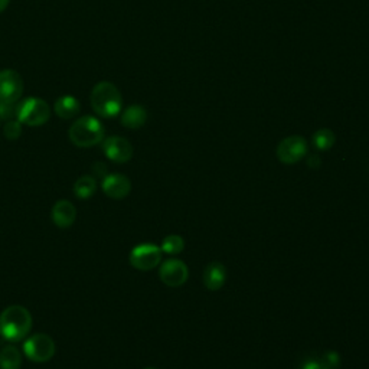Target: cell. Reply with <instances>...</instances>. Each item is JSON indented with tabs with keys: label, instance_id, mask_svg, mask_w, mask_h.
Masks as SVG:
<instances>
[{
	"label": "cell",
	"instance_id": "1",
	"mask_svg": "<svg viewBox=\"0 0 369 369\" xmlns=\"http://www.w3.org/2000/svg\"><path fill=\"white\" fill-rule=\"evenodd\" d=\"M32 329L30 312L19 305L6 307L0 313V336L8 342L23 341Z\"/></svg>",
	"mask_w": 369,
	"mask_h": 369
},
{
	"label": "cell",
	"instance_id": "2",
	"mask_svg": "<svg viewBox=\"0 0 369 369\" xmlns=\"http://www.w3.org/2000/svg\"><path fill=\"white\" fill-rule=\"evenodd\" d=\"M104 127L101 121L93 115L79 117L72 123L68 136L78 147H93L104 140Z\"/></svg>",
	"mask_w": 369,
	"mask_h": 369
},
{
	"label": "cell",
	"instance_id": "3",
	"mask_svg": "<svg viewBox=\"0 0 369 369\" xmlns=\"http://www.w3.org/2000/svg\"><path fill=\"white\" fill-rule=\"evenodd\" d=\"M91 107L104 118L118 115L123 107V98L118 89L107 81L98 83L91 91Z\"/></svg>",
	"mask_w": 369,
	"mask_h": 369
},
{
	"label": "cell",
	"instance_id": "4",
	"mask_svg": "<svg viewBox=\"0 0 369 369\" xmlns=\"http://www.w3.org/2000/svg\"><path fill=\"white\" fill-rule=\"evenodd\" d=\"M16 118L21 121L22 125L30 126V127H38L42 126L50 120L51 117V108L50 106L40 98L36 97H29L23 100L18 108H16Z\"/></svg>",
	"mask_w": 369,
	"mask_h": 369
},
{
	"label": "cell",
	"instance_id": "5",
	"mask_svg": "<svg viewBox=\"0 0 369 369\" xmlns=\"http://www.w3.org/2000/svg\"><path fill=\"white\" fill-rule=\"evenodd\" d=\"M55 349L57 346L54 339L45 334H36L28 338L23 344L25 356L35 363H44L52 359Z\"/></svg>",
	"mask_w": 369,
	"mask_h": 369
},
{
	"label": "cell",
	"instance_id": "6",
	"mask_svg": "<svg viewBox=\"0 0 369 369\" xmlns=\"http://www.w3.org/2000/svg\"><path fill=\"white\" fill-rule=\"evenodd\" d=\"M130 264L139 271H150L161 261V250L154 244H139L129 256Z\"/></svg>",
	"mask_w": 369,
	"mask_h": 369
},
{
	"label": "cell",
	"instance_id": "7",
	"mask_svg": "<svg viewBox=\"0 0 369 369\" xmlns=\"http://www.w3.org/2000/svg\"><path fill=\"white\" fill-rule=\"evenodd\" d=\"M307 154V143L302 136H289L277 146V157L284 165H293Z\"/></svg>",
	"mask_w": 369,
	"mask_h": 369
},
{
	"label": "cell",
	"instance_id": "8",
	"mask_svg": "<svg viewBox=\"0 0 369 369\" xmlns=\"http://www.w3.org/2000/svg\"><path fill=\"white\" fill-rule=\"evenodd\" d=\"M23 93V79L13 69L0 71V101L16 104Z\"/></svg>",
	"mask_w": 369,
	"mask_h": 369
},
{
	"label": "cell",
	"instance_id": "9",
	"mask_svg": "<svg viewBox=\"0 0 369 369\" xmlns=\"http://www.w3.org/2000/svg\"><path fill=\"white\" fill-rule=\"evenodd\" d=\"M160 280L169 287H181L188 281L189 268L188 266L178 259H169L163 261L159 270Z\"/></svg>",
	"mask_w": 369,
	"mask_h": 369
},
{
	"label": "cell",
	"instance_id": "10",
	"mask_svg": "<svg viewBox=\"0 0 369 369\" xmlns=\"http://www.w3.org/2000/svg\"><path fill=\"white\" fill-rule=\"evenodd\" d=\"M103 152L110 160L115 163H126L133 157L132 143L120 136H113L103 140Z\"/></svg>",
	"mask_w": 369,
	"mask_h": 369
},
{
	"label": "cell",
	"instance_id": "11",
	"mask_svg": "<svg viewBox=\"0 0 369 369\" xmlns=\"http://www.w3.org/2000/svg\"><path fill=\"white\" fill-rule=\"evenodd\" d=\"M101 189L111 199H123L130 193L132 182L125 175L111 174L103 178Z\"/></svg>",
	"mask_w": 369,
	"mask_h": 369
},
{
	"label": "cell",
	"instance_id": "12",
	"mask_svg": "<svg viewBox=\"0 0 369 369\" xmlns=\"http://www.w3.org/2000/svg\"><path fill=\"white\" fill-rule=\"evenodd\" d=\"M202 281L211 292H217L222 289L225 281H227V268L224 264L220 261H212L203 270L202 274Z\"/></svg>",
	"mask_w": 369,
	"mask_h": 369
},
{
	"label": "cell",
	"instance_id": "13",
	"mask_svg": "<svg viewBox=\"0 0 369 369\" xmlns=\"http://www.w3.org/2000/svg\"><path fill=\"white\" fill-rule=\"evenodd\" d=\"M76 220V210L74 205L67 200H58L52 208V221L58 228H69Z\"/></svg>",
	"mask_w": 369,
	"mask_h": 369
},
{
	"label": "cell",
	"instance_id": "14",
	"mask_svg": "<svg viewBox=\"0 0 369 369\" xmlns=\"http://www.w3.org/2000/svg\"><path fill=\"white\" fill-rule=\"evenodd\" d=\"M147 120V111L142 106H130L121 115V125L127 129H140Z\"/></svg>",
	"mask_w": 369,
	"mask_h": 369
},
{
	"label": "cell",
	"instance_id": "15",
	"mask_svg": "<svg viewBox=\"0 0 369 369\" xmlns=\"http://www.w3.org/2000/svg\"><path fill=\"white\" fill-rule=\"evenodd\" d=\"M54 110H55L58 117H61L64 120H69V118L75 117L79 113L81 106H79V101L75 97L64 96V97L57 100V103L54 106Z\"/></svg>",
	"mask_w": 369,
	"mask_h": 369
},
{
	"label": "cell",
	"instance_id": "16",
	"mask_svg": "<svg viewBox=\"0 0 369 369\" xmlns=\"http://www.w3.org/2000/svg\"><path fill=\"white\" fill-rule=\"evenodd\" d=\"M22 355L18 348L9 345L0 351V369H21Z\"/></svg>",
	"mask_w": 369,
	"mask_h": 369
},
{
	"label": "cell",
	"instance_id": "17",
	"mask_svg": "<svg viewBox=\"0 0 369 369\" xmlns=\"http://www.w3.org/2000/svg\"><path fill=\"white\" fill-rule=\"evenodd\" d=\"M97 191V182L93 176L79 178L74 185V193L79 199H89Z\"/></svg>",
	"mask_w": 369,
	"mask_h": 369
},
{
	"label": "cell",
	"instance_id": "18",
	"mask_svg": "<svg viewBox=\"0 0 369 369\" xmlns=\"http://www.w3.org/2000/svg\"><path fill=\"white\" fill-rule=\"evenodd\" d=\"M336 142V136L329 129H320L313 135V144L319 150H329L334 147Z\"/></svg>",
	"mask_w": 369,
	"mask_h": 369
},
{
	"label": "cell",
	"instance_id": "19",
	"mask_svg": "<svg viewBox=\"0 0 369 369\" xmlns=\"http://www.w3.org/2000/svg\"><path fill=\"white\" fill-rule=\"evenodd\" d=\"M183 249H185V241H183V238H182L181 235H175V234L168 235L165 239H163L161 247H160L161 253L172 254V256L182 253Z\"/></svg>",
	"mask_w": 369,
	"mask_h": 369
},
{
	"label": "cell",
	"instance_id": "20",
	"mask_svg": "<svg viewBox=\"0 0 369 369\" xmlns=\"http://www.w3.org/2000/svg\"><path fill=\"white\" fill-rule=\"evenodd\" d=\"M4 133H5L6 139L16 140L22 135V123L18 121V120H9L5 125Z\"/></svg>",
	"mask_w": 369,
	"mask_h": 369
},
{
	"label": "cell",
	"instance_id": "21",
	"mask_svg": "<svg viewBox=\"0 0 369 369\" xmlns=\"http://www.w3.org/2000/svg\"><path fill=\"white\" fill-rule=\"evenodd\" d=\"M326 369H338L341 365V356L335 351H327L319 356Z\"/></svg>",
	"mask_w": 369,
	"mask_h": 369
},
{
	"label": "cell",
	"instance_id": "22",
	"mask_svg": "<svg viewBox=\"0 0 369 369\" xmlns=\"http://www.w3.org/2000/svg\"><path fill=\"white\" fill-rule=\"evenodd\" d=\"M13 113H15L13 104H8V103L0 101V120H9Z\"/></svg>",
	"mask_w": 369,
	"mask_h": 369
},
{
	"label": "cell",
	"instance_id": "23",
	"mask_svg": "<svg viewBox=\"0 0 369 369\" xmlns=\"http://www.w3.org/2000/svg\"><path fill=\"white\" fill-rule=\"evenodd\" d=\"M302 369H326V366L323 365V362L320 361V358H310L307 359L303 365Z\"/></svg>",
	"mask_w": 369,
	"mask_h": 369
},
{
	"label": "cell",
	"instance_id": "24",
	"mask_svg": "<svg viewBox=\"0 0 369 369\" xmlns=\"http://www.w3.org/2000/svg\"><path fill=\"white\" fill-rule=\"evenodd\" d=\"M9 2L11 0H0V13L6 11V8L9 6Z\"/></svg>",
	"mask_w": 369,
	"mask_h": 369
},
{
	"label": "cell",
	"instance_id": "25",
	"mask_svg": "<svg viewBox=\"0 0 369 369\" xmlns=\"http://www.w3.org/2000/svg\"><path fill=\"white\" fill-rule=\"evenodd\" d=\"M146 369H154V368H146Z\"/></svg>",
	"mask_w": 369,
	"mask_h": 369
}]
</instances>
